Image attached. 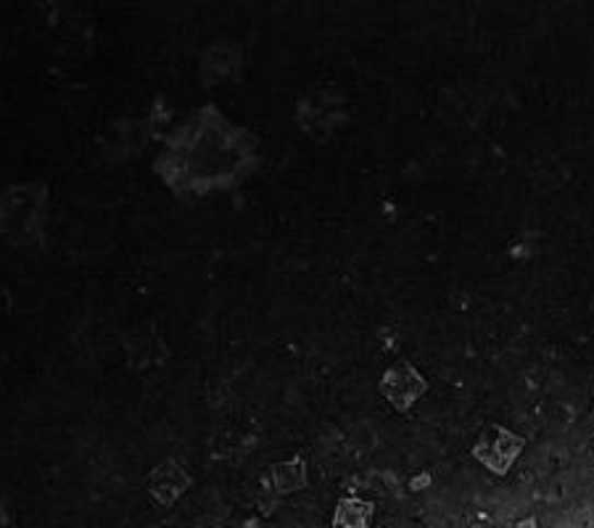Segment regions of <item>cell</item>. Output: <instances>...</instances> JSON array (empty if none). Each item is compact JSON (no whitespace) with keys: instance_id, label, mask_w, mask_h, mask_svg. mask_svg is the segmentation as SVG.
<instances>
[{"instance_id":"obj_7","label":"cell","mask_w":594,"mask_h":528,"mask_svg":"<svg viewBox=\"0 0 594 528\" xmlns=\"http://www.w3.org/2000/svg\"><path fill=\"white\" fill-rule=\"evenodd\" d=\"M375 505L365 500H341L336 505L334 515V528H370L373 520Z\"/></svg>"},{"instance_id":"obj_4","label":"cell","mask_w":594,"mask_h":528,"mask_svg":"<svg viewBox=\"0 0 594 528\" xmlns=\"http://www.w3.org/2000/svg\"><path fill=\"white\" fill-rule=\"evenodd\" d=\"M381 391L396 412H407L426 394L428 381L420 376V370L410 363V359H399V363L383 372Z\"/></svg>"},{"instance_id":"obj_9","label":"cell","mask_w":594,"mask_h":528,"mask_svg":"<svg viewBox=\"0 0 594 528\" xmlns=\"http://www.w3.org/2000/svg\"><path fill=\"white\" fill-rule=\"evenodd\" d=\"M521 528H536V526H534V520H523Z\"/></svg>"},{"instance_id":"obj_6","label":"cell","mask_w":594,"mask_h":528,"mask_svg":"<svg viewBox=\"0 0 594 528\" xmlns=\"http://www.w3.org/2000/svg\"><path fill=\"white\" fill-rule=\"evenodd\" d=\"M241 72V54L238 48H233V45H217V48H209L207 54H203L201 61V77L203 82H209V85H217V82H233L238 80Z\"/></svg>"},{"instance_id":"obj_2","label":"cell","mask_w":594,"mask_h":528,"mask_svg":"<svg viewBox=\"0 0 594 528\" xmlns=\"http://www.w3.org/2000/svg\"><path fill=\"white\" fill-rule=\"evenodd\" d=\"M48 185H14L0 198V236L16 246H35L46 236Z\"/></svg>"},{"instance_id":"obj_3","label":"cell","mask_w":594,"mask_h":528,"mask_svg":"<svg viewBox=\"0 0 594 528\" xmlns=\"http://www.w3.org/2000/svg\"><path fill=\"white\" fill-rule=\"evenodd\" d=\"M526 444H528L526 436L513 434V431L502 426H491V436L489 431H484L481 439L476 441L473 457H476L484 468H489L494 475H508L510 468L519 460V455L526 449Z\"/></svg>"},{"instance_id":"obj_8","label":"cell","mask_w":594,"mask_h":528,"mask_svg":"<svg viewBox=\"0 0 594 528\" xmlns=\"http://www.w3.org/2000/svg\"><path fill=\"white\" fill-rule=\"evenodd\" d=\"M272 481L280 494L299 492V489L306 486V462L302 460V457H293V460L283 462V466H275Z\"/></svg>"},{"instance_id":"obj_5","label":"cell","mask_w":594,"mask_h":528,"mask_svg":"<svg viewBox=\"0 0 594 528\" xmlns=\"http://www.w3.org/2000/svg\"><path fill=\"white\" fill-rule=\"evenodd\" d=\"M145 489H149L151 497L156 500L159 505H175V502L190 489V475L185 473L177 462L167 460L159 468L151 470L149 481H145Z\"/></svg>"},{"instance_id":"obj_1","label":"cell","mask_w":594,"mask_h":528,"mask_svg":"<svg viewBox=\"0 0 594 528\" xmlns=\"http://www.w3.org/2000/svg\"><path fill=\"white\" fill-rule=\"evenodd\" d=\"M257 164V140L212 106L203 108L170 140L156 172L175 191L207 193L241 183Z\"/></svg>"}]
</instances>
